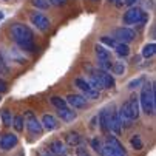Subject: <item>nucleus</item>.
Wrapping results in <instances>:
<instances>
[{"mask_svg": "<svg viewBox=\"0 0 156 156\" xmlns=\"http://www.w3.org/2000/svg\"><path fill=\"white\" fill-rule=\"evenodd\" d=\"M144 82V77H139V79H135V80H131L130 83H128V88L130 90H133V88H136L138 85H141Z\"/></svg>", "mask_w": 156, "mask_h": 156, "instance_id": "nucleus-30", "label": "nucleus"}, {"mask_svg": "<svg viewBox=\"0 0 156 156\" xmlns=\"http://www.w3.org/2000/svg\"><path fill=\"white\" fill-rule=\"evenodd\" d=\"M111 110L113 108H104L99 115V124L104 133L110 131V118H111Z\"/></svg>", "mask_w": 156, "mask_h": 156, "instance_id": "nucleus-12", "label": "nucleus"}, {"mask_svg": "<svg viewBox=\"0 0 156 156\" xmlns=\"http://www.w3.org/2000/svg\"><path fill=\"white\" fill-rule=\"evenodd\" d=\"M111 70H113V73H115V74L121 76V74H124V73H125V63H124V62H121V60H118V62H115V63H113Z\"/></svg>", "mask_w": 156, "mask_h": 156, "instance_id": "nucleus-23", "label": "nucleus"}, {"mask_svg": "<svg viewBox=\"0 0 156 156\" xmlns=\"http://www.w3.org/2000/svg\"><path fill=\"white\" fill-rule=\"evenodd\" d=\"M23 116H16L14 119H12V127L16 128V131H23Z\"/></svg>", "mask_w": 156, "mask_h": 156, "instance_id": "nucleus-24", "label": "nucleus"}, {"mask_svg": "<svg viewBox=\"0 0 156 156\" xmlns=\"http://www.w3.org/2000/svg\"><path fill=\"white\" fill-rule=\"evenodd\" d=\"M59 118L63 121V122H71V121H74L76 119V111H73L71 108H68V107H65V108H60L59 111Z\"/></svg>", "mask_w": 156, "mask_h": 156, "instance_id": "nucleus-17", "label": "nucleus"}, {"mask_svg": "<svg viewBox=\"0 0 156 156\" xmlns=\"http://www.w3.org/2000/svg\"><path fill=\"white\" fill-rule=\"evenodd\" d=\"M48 151L53 153V154H59V156H62V154L66 153V148H65V144H63L62 141L56 139V141H53V142L48 145Z\"/></svg>", "mask_w": 156, "mask_h": 156, "instance_id": "nucleus-16", "label": "nucleus"}, {"mask_svg": "<svg viewBox=\"0 0 156 156\" xmlns=\"http://www.w3.org/2000/svg\"><path fill=\"white\" fill-rule=\"evenodd\" d=\"M6 71V65H5V59H3V56L0 54V74L2 73H5Z\"/></svg>", "mask_w": 156, "mask_h": 156, "instance_id": "nucleus-32", "label": "nucleus"}, {"mask_svg": "<svg viewBox=\"0 0 156 156\" xmlns=\"http://www.w3.org/2000/svg\"><path fill=\"white\" fill-rule=\"evenodd\" d=\"M115 51H116V54L121 56V57H125V56L130 54V48H128V45H125V43H116Z\"/></svg>", "mask_w": 156, "mask_h": 156, "instance_id": "nucleus-21", "label": "nucleus"}, {"mask_svg": "<svg viewBox=\"0 0 156 156\" xmlns=\"http://www.w3.org/2000/svg\"><path fill=\"white\" fill-rule=\"evenodd\" d=\"M47 2H48V3H53V5H57V6L62 5V3H60V0H47Z\"/></svg>", "mask_w": 156, "mask_h": 156, "instance_id": "nucleus-34", "label": "nucleus"}, {"mask_svg": "<svg viewBox=\"0 0 156 156\" xmlns=\"http://www.w3.org/2000/svg\"><path fill=\"white\" fill-rule=\"evenodd\" d=\"M94 51H96V56H98L99 62H104V60H111V54H110V51H108V50H105L102 45H99V43L94 47Z\"/></svg>", "mask_w": 156, "mask_h": 156, "instance_id": "nucleus-18", "label": "nucleus"}, {"mask_svg": "<svg viewBox=\"0 0 156 156\" xmlns=\"http://www.w3.org/2000/svg\"><path fill=\"white\" fill-rule=\"evenodd\" d=\"M23 122L27 124V128H28V131L31 133L33 136H40V135H42L43 127H42V124L37 121V118L34 116L33 111H27V113H25V119H23Z\"/></svg>", "mask_w": 156, "mask_h": 156, "instance_id": "nucleus-7", "label": "nucleus"}, {"mask_svg": "<svg viewBox=\"0 0 156 156\" xmlns=\"http://www.w3.org/2000/svg\"><path fill=\"white\" fill-rule=\"evenodd\" d=\"M108 2H110V3H115V2H116V0H108Z\"/></svg>", "mask_w": 156, "mask_h": 156, "instance_id": "nucleus-36", "label": "nucleus"}, {"mask_svg": "<svg viewBox=\"0 0 156 156\" xmlns=\"http://www.w3.org/2000/svg\"><path fill=\"white\" fill-rule=\"evenodd\" d=\"M90 83L96 90H102V88H113L115 87V79L108 71H104L101 68H90Z\"/></svg>", "mask_w": 156, "mask_h": 156, "instance_id": "nucleus-3", "label": "nucleus"}, {"mask_svg": "<svg viewBox=\"0 0 156 156\" xmlns=\"http://www.w3.org/2000/svg\"><path fill=\"white\" fill-rule=\"evenodd\" d=\"M33 6L39 8V9H48L50 8V3L47 2V0H31Z\"/></svg>", "mask_w": 156, "mask_h": 156, "instance_id": "nucleus-28", "label": "nucleus"}, {"mask_svg": "<svg viewBox=\"0 0 156 156\" xmlns=\"http://www.w3.org/2000/svg\"><path fill=\"white\" fill-rule=\"evenodd\" d=\"M11 37L17 45L25 51H34V34L33 31L23 23H14L11 27Z\"/></svg>", "mask_w": 156, "mask_h": 156, "instance_id": "nucleus-1", "label": "nucleus"}, {"mask_svg": "<svg viewBox=\"0 0 156 156\" xmlns=\"http://www.w3.org/2000/svg\"><path fill=\"white\" fill-rule=\"evenodd\" d=\"M51 104L56 107V108H65L66 105H68V104H66V101L65 99H62V98H59V96H53L51 98Z\"/></svg>", "mask_w": 156, "mask_h": 156, "instance_id": "nucleus-25", "label": "nucleus"}, {"mask_svg": "<svg viewBox=\"0 0 156 156\" xmlns=\"http://www.w3.org/2000/svg\"><path fill=\"white\" fill-rule=\"evenodd\" d=\"M136 37V33L127 28V27H121V28H116L115 30V36L113 39L118 42V43H125V45H128L130 42H133Z\"/></svg>", "mask_w": 156, "mask_h": 156, "instance_id": "nucleus-8", "label": "nucleus"}, {"mask_svg": "<svg viewBox=\"0 0 156 156\" xmlns=\"http://www.w3.org/2000/svg\"><path fill=\"white\" fill-rule=\"evenodd\" d=\"M74 83H76V87L79 88L80 91H83V93L87 94V98H91V99L99 98V91L96 90V88H93V87H91V83H90V82H87L85 79L77 77V79L74 80Z\"/></svg>", "mask_w": 156, "mask_h": 156, "instance_id": "nucleus-10", "label": "nucleus"}, {"mask_svg": "<svg viewBox=\"0 0 156 156\" xmlns=\"http://www.w3.org/2000/svg\"><path fill=\"white\" fill-rule=\"evenodd\" d=\"M0 116H2V121H3V124L6 125V127H11L12 125V115H11V111L9 110H2L0 111Z\"/></svg>", "mask_w": 156, "mask_h": 156, "instance_id": "nucleus-22", "label": "nucleus"}, {"mask_svg": "<svg viewBox=\"0 0 156 156\" xmlns=\"http://www.w3.org/2000/svg\"><path fill=\"white\" fill-rule=\"evenodd\" d=\"M101 156H127L124 147L121 145V142L115 138V136H107Z\"/></svg>", "mask_w": 156, "mask_h": 156, "instance_id": "nucleus-6", "label": "nucleus"}, {"mask_svg": "<svg viewBox=\"0 0 156 156\" xmlns=\"http://www.w3.org/2000/svg\"><path fill=\"white\" fill-rule=\"evenodd\" d=\"M118 116H119L121 125L130 127L133 121L139 118V98L131 96L127 102H124L121 110L118 111Z\"/></svg>", "mask_w": 156, "mask_h": 156, "instance_id": "nucleus-2", "label": "nucleus"}, {"mask_svg": "<svg viewBox=\"0 0 156 156\" xmlns=\"http://www.w3.org/2000/svg\"><path fill=\"white\" fill-rule=\"evenodd\" d=\"M91 147L94 148V151H96V153H99V154H101L102 147H104V142L99 139V136H96V138H93V139H91Z\"/></svg>", "mask_w": 156, "mask_h": 156, "instance_id": "nucleus-27", "label": "nucleus"}, {"mask_svg": "<svg viewBox=\"0 0 156 156\" xmlns=\"http://www.w3.org/2000/svg\"><path fill=\"white\" fill-rule=\"evenodd\" d=\"M148 20V14L138 6H131L122 17V22L125 25H142Z\"/></svg>", "mask_w": 156, "mask_h": 156, "instance_id": "nucleus-5", "label": "nucleus"}, {"mask_svg": "<svg viewBox=\"0 0 156 156\" xmlns=\"http://www.w3.org/2000/svg\"><path fill=\"white\" fill-rule=\"evenodd\" d=\"M66 104H70L73 108H87V99L80 94H70L66 98Z\"/></svg>", "mask_w": 156, "mask_h": 156, "instance_id": "nucleus-13", "label": "nucleus"}, {"mask_svg": "<svg viewBox=\"0 0 156 156\" xmlns=\"http://www.w3.org/2000/svg\"><path fill=\"white\" fill-rule=\"evenodd\" d=\"M3 19V12H0V20H2Z\"/></svg>", "mask_w": 156, "mask_h": 156, "instance_id": "nucleus-35", "label": "nucleus"}, {"mask_svg": "<svg viewBox=\"0 0 156 156\" xmlns=\"http://www.w3.org/2000/svg\"><path fill=\"white\" fill-rule=\"evenodd\" d=\"M6 91H8V83H6L3 79H0V94L6 93Z\"/></svg>", "mask_w": 156, "mask_h": 156, "instance_id": "nucleus-31", "label": "nucleus"}, {"mask_svg": "<svg viewBox=\"0 0 156 156\" xmlns=\"http://www.w3.org/2000/svg\"><path fill=\"white\" fill-rule=\"evenodd\" d=\"M101 42L105 43V45H108V47H111V48H115L116 43H118L113 37H108V36H102V37H101Z\"/></svg>", "mask_w": 156, "mask_h": 156, "instance_id": "nucleus-29", "label": "nucleus"}, {"mask_svg": "<svg viewBox=\"0 0 156 156\" xmlns=\"http://www.w3.org/2000/svg\"><path fill=\"white\" fill-rule=\"evenodd\" d=\"M30 20H31V23L37 30H40V31H48L50 30V19L45 14H42V12H33L30 16Z\"/></svg>", "mask_w": 156, "mask_h": 156, "instance_id": "nucleus-9", "label": "nucleus"}, {"mask_svg": "<svg viewBox=\"0 0 156 156\" xmlns=\"http://www.w3.org/2000/svg\"><path fill=\"white\" fill-rule=\"evenodd\" d=\"M154 53H156V45L153 42L147 43V45L142 48V57H145V59H150L151 56H154Z\"/></svg>", "mask_w": 156, "mask_h": 156, "instance_id": "nucleus-20", "label": "nucleus"}, {"mask_svg": "<svg viewBox=\"0 0 156 156\" xmlns=\"http://www.w3.org/2000/svg\"><path fill=\"white\" fill-rule=\"evenodd\" d=\"M93 2H99V0H93Z\"/></svg>", "mask_w": 156, "mask_h": 156, "instance_id": "nucleus-38", "label": "nucleus"}, {"mask_svg": "<svg viewBox=\"0 0 156 156\" xmlns=\"http://www.w3.org/2000/svg\"><path fill=\"white\" fill-rule=\"evenodd\" d=\"M19 142V138L17 135H12V133H6V135H3L2 138H0V148L2 150H11L17 145Z\"/></svg>", "mask_w": 156, "mask_h": 156, "instance_id": "nucleus-11", "label": "nucleus"}, {"mask_svg": "<svg viewBox=\"0 0 156 156\" xmlns=\"http://www.w3.org/2000/svg\"><path fill=\"white\" fill-rule=\"evenodd\" d=\"M66 144L68 145H79L80 144V136H79V133L76 131H70V133H66Z\"/></svg>", "mask_w": 156, "mask_h": 156, "instance_id": "nucleus-19", "label": "nucleus"}, {"mask_svg": "<svg viewBox=\"0 0 156 156\" xmlns=\"http://www.w3.org/2000/svg\"><path fill=\"white\" fill-rule=\"evenodd\" d=\"M66 2V0H60V3H65Z\"/></svg>", "mask_w": 156, "mask_h": 156, "instance_id": "nucleus-37", "label": "nucleus"}, {"mask_svg": "<svg viewBox=\"0 0 156 156\" xmlns=\"http://www.w3.org/2000/svg\"><path fill=\"white\" fill-rule=\"evenodd\" d=\"M40 124H42L43 128H47L48 131H53V130H56L59 127V122H57V119L53 115H43Z\"/></svg>", "mask_w": 156, "mask_h": 156, "instance_id": "nucleus-14", "label": "nucleus"}, {"mask_svg": "<svg viewBox=\"0 0 156 156\" xmlns=\"http://www.w3.org/2000/svg\"><path fill=\"white\" fill-rule=\"evenodd\" d=\"M139 102H141V107L144 110V113H147V115L154 113V87L151 83H144L142 85Z\"/></svg>", "mask_w": 156, "mask_h": 156, "instance_id": "nucleus-4", "label": "nucleus"}, {"mask_svg": "<svg viewBox=\"0 0 156 156\" xmlns=\"http://www.w3.org/2000/svg\"><path fill=\"white\" fill-rule=\"evenodd\" d=\"M130 144H131V147L135 148V150H141V148L144 147V144H142V141H141V138H139L138 135L131 136V139H130Z\"/></svg>", "mask_w": 156, "mask_h": 156, "instance_id": "nucleus-26", "label": "nucleus"}, {"mask_svg": "<svg viewBox=\"0 0 156 156\" xmlns=\"http://www.w3.org/2000/svg\"><path fill=\"white\" fill-rule=\"evenodd\" d=\"M110 130H111V131H115L116 135H121V131H122V125H121V121H119V116H118V111H115V108L111 110Z\"/></svg>", "mask_w": 156, "mask_h": 156, "instance_id": "nucleus-15", "label": "nucleus"}, {"mask_svg": "<svg viewBox=\"0 0 156 156\" xmlns=\"http://www.w3.org/2000/svg\"><path fill=\"white\" fill-rule=\"evenodd\" d=\"M138 2V0H122V5H127V6H133Z\"/></svg>", "mask_w": 156, "mask_h": 156, "instance_id": "nucleus-33", "label": "nucleus"}]
</instances>
